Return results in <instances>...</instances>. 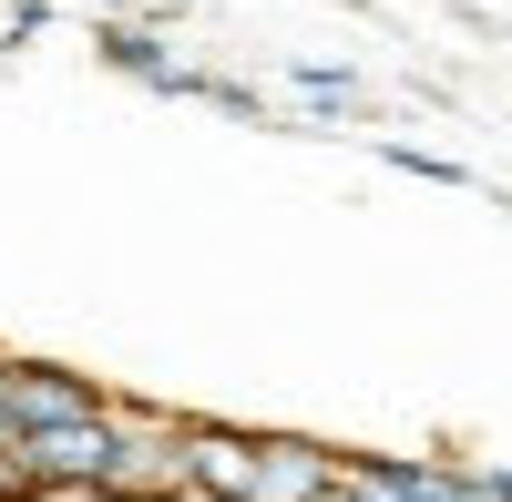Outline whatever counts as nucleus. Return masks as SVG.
I'll return each instance as SVG.
<instances>
[{
  "instance_id": "nucleus-10",
  "label": "nucleus",
  "mask_w": 512,
  "mask_h": 502,
  "mask_svg": "<svg viewBox=\"0 0 512 502\" xmlns=\"http://www.w3.org/2000/svg\"><path fill=\"white\" fill-rule=\"evenodd\" d=\"M0 502H41V492H31V472H21V451H11V441H0Z\"/></svg>"
},
{
  "instance_id": "nucleus-4",
  "label": "nucleus",
  "mask_w": 512,
  "mask_h": 502,
  "mask_svg": "<svg viewBox=\"0 0 512 502\" xmlns=\"http://www.w3.org/2000/svg\"><path fill=\"white\" fill-rule=\"evenodd\" d=\"M338 441H308V431H267V462H256V502H328L338 492Z\"/></svg>"
},
{
  "instance_id": "nucleus-9",
  "label": "nucleus",
  "mask_w": 512,
  "mask_h": 502,
  "mask_svg": "<svg viewBox=\"0 0 512 502\" xmlns=\"http://www.w3.org/2000/svg\"><path fill=\"white\" fill-rule=\"evenodd\" d=\"M472 472V502H512V462H461Z\"/></svg>"
},
{
  "instance_id": "nucleus-2",
  "label": "nucleus",
  "mask_w": 512,
  "mask_h": 502,
  "mask_svg": "<svg viewBox=\"0 0 512 502\" xmlns=\"http://www.w3.org/2000/svg\"><path fill=\"white\" fill-rule=\"evenodd\" d=\"M21 472H31V492H113V410L72 421V431H31Z\"/></svg>"
},
{
  "instance_id": "nucleus-1",
  "label": "nucleus",
  "mask_w": 512,
  "mask_h": 502,
  "mask_svg": "<svg viewBox=\"0 0 512 502\" xmlns=\"http://www.w3.org/2000/svg\"><path fill=\"white\" fill-rule=\"evenodd\" d=\"M195 492V421L154 400H113V492L103 502H175Z\"/></svg>"
},
{
  "instance_id": "nucleus-8",
  "label": "nucleus",
  "mask_w": 512,
  "mask_h": 502,
  "mask_svg": "<svg viewBox=\"0 0 512 502\" xmlns=\"http://www.w3.org/2000/svg\"><path fill=\"white\" fill-rule=\"evenodd\" d=\"M379 164H400V175H420V185H482L472 164H451V154H420V144H379Z\"/></svg>"
},
{
  "instance_id": "nucleus-7",
  "label": "nucleus",
  "mask_w": 512,
  "mask_h": 502,
  "mask_svg": "<svg viewBox=\"0 0 512 502\" xmlns=\"http://www.w3.org/2000/svg\"><path fill=\"white\" fill-rule=\"evenodd\" d=\"M287 82H297V93H308L318 113H369V93H359V82H349V72H328V62H297Z\"/></svg>"
},
{
  "instance_id": "nucleus-11",
  "label": "nucleus",
  "mask_w": 512,
  "mask_h": 502,
  "mask_svg": "<svg viewBox=\"0 0 512 502\" xmlns=\"http://www.w3.org/2000/svg\"><path fill=\"white\" fill-rule=\"evenodd\" d=\"M328 502H379V492H359V482H338V492H328Z\"/></svg>"
},
{
  "instance_id": "nucleus-3",
  "label": "nucleus",
  "mask_w": 512,
  "mask_h": 502,
  "mask_svg": "<svg viewBox=\"0 0 512 502\" xmlns=\"http://www.w3.org/2000/svg\"><path fill=\"white\" fill-rule=\"evenodd\" d=\"M113 410V390H93L82 369H62V359H21L11 369V431L31 441V431H72V421H103Z\"/></svg>"
},
{
  "instance_id": "nucleus-6",
  "label": "nucleus",
  "mask_w": 512,
  "mask_h": 502,
  "mask_svg": "<svg viewBox=\"0 0 512 502\" xmlns=\"http://www.w3.org/2000/svg\"><path fill=\"white\" fill-rule=\"evenodd\" d=\"M93 52H103L113 72H134L144 93L175 72V52H164V31H154V21H93Z\"/></svg>"
},
{
  "instance_id": "nucleus-5",
  "label": "nucleus",
  "mask_w": 512,
  "mask_h": 502,
  "mask_svg": "<svg viewBox=\"0 0 512 502\" xmlns=\"http://www.w3.org/2000/svg\"><path fill=\"white\" fill-rule=\"evenodd\" d=\"M256 462H267V431L195 421V492L205 502H256Z\"/></svg>"
},
{
  "instance_id": "nucleus-12",
  "label": "nucleus",
  "mask_w": 512,
  "mask_h": 502,
  "mask_svg": "<svg viewBox=\"0 0 512 502\" xmlns=\"http://www.w3.org/2000/svg\"><path fill=\"white\" fill-rule=\"evenodd\" d=\"M164 11H185V0H164Z\"/></svg>"
}]
</instances>
